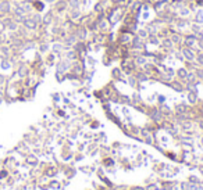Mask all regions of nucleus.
Wrapping results in <instances>:
<instances>
[{
    "label": "nucleus",
    "mask_w": 203,
    "mask_h": 190,
    "mask_svg": "<svg viewBox=\"0 0 203 190\" xmlns=\"http://www.w3.org/2000/svg\"><path fill=\"white\" fill-rule=\"evenodd\" d=\"M21 25H22L26 31H32V32L39 28V24H36L35 21L32 20V17H31V15H26L25 20H24V22L21 24Z\"/></svg>",
    "instance_id": "1"
},
{
    "label": "nucleus",
    "mask_w": 203,
    "mask_h": 190,
    "mask_svg": "<svg viewBox=\"0 0 203 190\" xmlns=\"http://www.w3.org/2000/svg\"><path fill=\"white\" fill-rule=\"evenodd\" d=\"M13 2L11 0H0V14H11Z\"/></svg>",
    "instance_id": "2"
},
{
    "label": "nucleus",
    "mask_w": 203,
    "mask_h": 190,
    "mask_svg": "<svg viewBox=\"0 0 203 190\" xmlns=\"http://www.w3.org/2000/svg\"><path fill=\"white\" fill-rule=\"evenodd\" d=\"M184 42H185L187 47H191V49H192L193 45L198 42V38L195 35H187L185 38H184Z\"/></svg>",
    "instance_id": "3"
},
{
    "label": "nucleus",
    "mask_w": 203,
    "mask_h": 190,
    "mask_svg": "<svg viewBox=\"0 0 203 190\" xmlns=\"http://www.w3.org/2000/svg\"><path fill=\"white\" fill-rule=\"evenodd\" d=\"M182 53H184L182 56L185 57V58H188L189 61H193V60L196 58V56H195V53L192 52V49H191V47H187V46H185V47L182 49Z\"/></svg>",
    "instance_id": "4"
},
{
    "label": "nucleus",
    "mask_w": 203,
    "mask_h": 190,
    "mask_svg": "<svg viewBox=\"0 0 203 190\" xmlns=\"http://www.w3.org/2000/svg\"><path fill=\"white\" fill-rule=\"evenodd\" d=\"M32 6H33V10H36L38 13H42L45 10V3L43 0H32Z\"/></svg>",
    "instance_id": "5"
},
{
    "label": "nucleus",
    "mask_w": 203,
    "mask_h": 190,
    "mask_svg": "<svg viewBox=\"0 0 203 190\" xmlns=\"http://www.w3.org/2000/svg\"><path fill=\"white\" fill-rule=\"evenodd\" d=\"M53 13L52 11H49L47 14H45V15H42V24L40 25H50V24L53 22Z\"/></svg>",
    "instance_id": "6"
},
{
    "label": "nucleus",
    "mask_w": 203,
    "mask_h": 190,
    "mask_svg": "<svg viewBox=\"0 0 203 190\" xmlns=\"http://www.w3.org/2000/svg\"><path fill=\"white\" fill-rule=\"evenodd\" d=\"M67 7H68V2H66V0H59V2H56V11H59V13H63Z\"/></svg>",
    "instance_id": "7"
},
{
    "label": "nucleus",
    "mask_w": 203,
    "mask_h": 190,
    "mask_svg": "<svg viewBox=\"0 0 203 190\" xmlns=\"http://www.w3.org/2000/svg\"><path fill=\"white\" fill-rule=\"evenodd\" d=\"M132 46L135 47V49H139V50H142L145 47V45L142 43V40H141V38H135L134 40H132Z\"/></svg>",
    "instance_id": "8"
},
{
    "label": "nucleus",
    "mask_w": 203,
    "mask_h": 190,
    "mask_svg": "<svg viewBox=\"0 0 203 190\" xmlns=\"http://www.w3.org/2000/svg\"><path fill=\"white\" fill-rule=\"evenodd\" d=\"M195 24H198V25L203 24V10H199L195 14Z\"/></svg>",
    "instance_id": "9"
},
{
    "label": "nucleus",
    "mask_w": 203,
    "mask_h": 190,
    "mask_svg": "<svg viewBox=\"0 0 203 190\" xmlns=\"http://www.w3.org/2000/svg\"><path fill=\"white\" fill-rule=\"evenodd\" d=\"M182 35H181V33H173V35L170 36V40L171 42H174V43H181L182 42Z\"/></svg>",
    "instance_id": "10"
},
{
    "label": "nucleus",
    "mask_w": 203,
    "mask_h": 190,
    "mask_svg": "<svg viewBox=\"0 0 203 190\" xmlns=\"http://www.w3.org/2000/svg\"><path fill=\"white\" fill-rule=\"evenodd\" d=\"M79 0H68V7L71 10H78L79 8Z\"/></svg>",
    "instance_id": "11"
},
{
    "label": "nucleus",
    "mask_w": 203,
    "mask_h": 190,
    "mask_svg": "<svg viewBox=\"0 0 203 190\" xmlns=\"http://www.w3.org/2000/svg\"><path fill=\"white\" fill-rule=\"evenodd\" d=\"M77 39H78V38H77V35H68L66 38V45H67V46H70V45L72 46V45L75 43Z\"/></svg>",
    "instance_id": "12"
},
{
    "label": "nucleus",
    "mask_w": 203,
    "mask_h": 190,
    "mask_svg": "<svg viewBox=\"0 0 203 190\" xmlns=\"http://www.w3.org/2000/svg\"><path fill=\"white\" fill-rule=\"evenodd\" d=\"M77 38H78V39H85V38H86V29H85V28H79Z\"/></svg>",
    "instance_id": "13"
},
{
    "label": "nucleus",
    "mask_w": 203,
    "mask_h": 190,
    "mask_svg": "<svg viewBox=\"0 0 203 190\" xmlns=\"http://www.w3.org/2000/svg\"><path fill=\"white\" fill-rule=\"evenodd\" d=\"M10 67H11L10 58H3V61H2V68H3V69H9Z\"/></svg>",
    "instance_id": "14"
},
{
    "label": "nucleus",
    "mask_w": 203,
    "mask_h": 190,
    "mask_svg": "<svg viewBox=\"0 0 203 190\" xmlns=\"http://www.w3.org/2000/svg\"><path fill=\"white\" fill-rule=\"evenodd\" d=\"M70 15H71L72 20H77V18L81 17V11L79 10H71V14H70Z\"/></svg>",
    "instance_id": "15"
},
{
    "label": "nucleus",
    "mask_w": 203,
    "mask_h": 190,
    "mask_svg": "<svg viewBox=\"0 0 203 190\" xmlns=\"http://www.w3.org/2000/svg\"><path fill=\"white\" fill-rule=\"evenodd\" d=\"M178 76H180V78L187 79V76H188V72H187V69H185V68H181L180 71H178Z\"/></svg>",
    "instance_id": "16"
},
{
    "label": "nucleus",
    "mask_w": 203,
    "mask_h": 190,
    "mask_svg": "<svg viewBox=\"0 0 203 190\" xmlns=\"http://www.w3.org/2000/svg\"><path fill=\"white\" fill-rule=\"evenodd\" d=\"M129 40H131V35H121L120 36V42L121 43H125V42H129Z\"/></svg>",
    "instance_id": "17"
},
{
    "label": "nucleus",
    "mask_w": 203,
    "mask_h": 190,
    "mask_svg": "<svg viewBox=\"0 0 203 190\" xmlns=\"http://www.w3.org/2000/svg\"><path fill=\"white\" fill-rule=\"evenodd\" d=\"M49 43H42V45H40L39 46V50H40V53H46L47 52V50H49Z\"/></svg>",
    "instance_id": "18"
},
{
    "label": "nucleus",
    "mask_w": 203,
    "mask_h": 190,
    "mask_svg": "<svg viewBox=\"0 0 203 190\" xmlns=\"http://www.w3.org/2000/svg\"><path fill=\"white\" fill-rule=\"evenodd\" d=\"M147 35H149V33H147L146 29H139V31H138V38H141V39H142V38H146Z\"/></svg>",
    "instance_id": "19"
},
{
    "label": "nucleus",
    "mask_w": 203,
    "mask_h": 190,
    "mask_svg": "<svg viewBox=\"0 0 203 190\" xmlns=\"http://www.w3.org/2000/svg\"><path fill=\"white\" fill-rule=\"evenodd\" d=\"M63 50V45H60V43H56V45H53V52L54 53H59Z\"/></svg>",
    "instance_id": "20"
},
{
    "label": "nucleus",
    "mask_w": 203,
    "mask_h": 190,
    "mask_svg": "<svg viewBox=\"0 0 203 190\" xmlns=\"http://www.w3.org/2000/svg\"><path fill=\"white\" fill-rule=\"evenodd\" d=\"M95 11L96 13H102V11H103V3H102V2L95 6Z\"/></svg>",
    "instance_id": "21"
},
{
    "label": "nucleus",
    "mask_w": 203,
    "mask_h": 190,
    "mask_svg": "<svg viewBox=\"0 0 203 190\" xmlns=\"http://www.w3.org/2000/svg\"><path fill=\"white\" fill-rule=\"evenodd\" d=\"M180 14L184 17H187L188 14H189V10H188L187 7H181V10H180Z\"/></svg>",
    "instance_id": "22"
},
{
    "label": "nucleus",
    "mask_w": 203,
    "mask_h": 190,
    "mask_svg": "<svg viewBox=\"0 0 203 190\" xmlns=\"http://www.w3.org/2000/svg\"><path fill=\"white\" fill-rule=\"evenodd\" d=\"M177 25L180 26V28H184V26L188 25V20H180V21L177 22Z\"/></svg>",
    "instance_id": "23"
},
{
    "label": "nucleus",
    "mask_w": 203,
    "mask_h": 190,
    "mask_svg": "<svg viewBox=\"0 0 203 190\" xmlns=\"http://www.w3.org/2000/svg\"><path fill=\"white\" fill-rule=\"evenodd\" d=\"M77 57V54H75V52H68L67 53V58H71V60H74Z\"/></svg>",
    "instance_id": "24"
},
{
    "label": "nucleus",
    "mask_w": 203,
    "mask_h": 190,
    "mask_svg": "<svg viewBox=\"0 0 203 190\" xmlns=\"http://www.w3.org/2000/svg\"><path fill=\"white\" fill-rule=\"evenodd\" d=\"M136 62L139 64V65H142V64H145V62H146V58H145V57H138Z\"/></svg>",
    "instance_id": "25"
},
{
    "label": "nucleus",
    "mask_w": 203,
    "mask_h": 190,
    "mask_svg": "<svg viewBox=\"0 0 203 190\" xmlns=\"http://www.w3.org/2000/svg\"><path fill=\"white\" fill-rule=\"evenodd\" d=\"M173 88L175 89V90H184V86H181V85H178L177 82H174L173 83Z\"/></svg>",
    "instance_id": "26"
},
{
    "label": "nucleus",
    "mask_w": 203,
    "mask_h": 190,
    "mask_svg": "<svg viewBox=\"0 0 203 190\" xmlns=\"http://www.w3.org/2000/svg\"><path fill=\"white\" fill-rule=\"evenodd\" d=\"M189 102L192 103L196 102V93H189Z\"/></svg>",
    "instance_id": "27"
},
{
    "label": "nucleus",
    "mask_w": 203,
    "mask_h": 190,
    "mask_svg": "<svg viewBox=\"0 0 203 190\" xmlns=\"http://www.w3.org/2000/svg\"><path fill=\"white\" fill-rule=\"evenodd\" d=\"M198 45H199V49L203 50V39H198Z\"/></svg>",
    "instance_id": "28"
},
{
    "label": "nucleus",
    "mask_w": 203,
    "mask_h": 190,
    "mask_svg": "<svg viewBox=\"0 0 203 190\" xmlns=\"http://www.w3.org/2000/svg\"><path fill=\"white\" fill-rule=\"evenodd\" d=\"M196 74H198V76H199V78H203V69H198Z\"/></svg>",
    "instance_id": "29"
},
{
    "label": "nucleus",
    "mask_w": 203,
    "mask_h": 190,
    "mask_svg": "<svg viewBox=\"0 0 203 190\" xmlns=\"http://www.w3.org/2000/svg\"><path fill=\"white\" fill-rule=\"evenodd\" d=\"M198 4H199V6H203V0H198Z\"/></svg>",
    "instance_id": "30"
},
{
    "label": "nucleus",
    "mask_w": 203,
    "mask_h": 190,
    "mask_svg": "<svg viewBox=\"0 0 203 190\" xmlns=\"http://www.w3.org/2000/svg\"><path fill=\"white\" fill-rule=\"evenodd\" d=\"M200 126H202V128H203V122H200Z\"/></svg>",
    "instance_id": "31"
},
{
    "label": "nucleus",
    "mask_w": 203,
    "mask_h": 190,
    "mask_svg": "<svg viewBox=\"0 0 203 190\" xmlns=\"http://www.w3.org/2000/svg\"><path fill=\"white\" fill-rule=\"evenodd\" d=\"M11 2H14V0H11Z\"/></svg>",
    "instance_id": "32"
}]
</instances>
